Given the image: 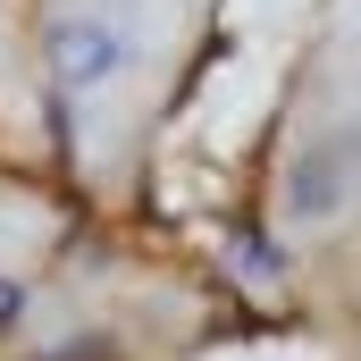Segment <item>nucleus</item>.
<instances>
[{"label":"nucleus","instance_id":"nucleus-2","mask_svg":"<svg viewBox=\"0 0 361 361\" xmlns=\"http://www.w3.org/2000/svg\"><path fill=\"white\" fill-rule=\"evenodd\" d=\"M353 185H361V126H336L328 143H311V152L286 160L277 210H286V227H336L353 210Z\"/></svg>","mask_w":361,"mask_h":361},{"label":"nucleus","instance_id":"nucleus-6","mask_svg":"<svg viewBox=\"0 0 361 361\" xmlns=\"http://www.w3.org/2000/svg\"><path fill=\"white\" fill-rule=\"evenodd\" d=\"M345 25H353V34H361V0H345Z\"/></svg>","mask_w":361,"mask_h":361},{"label":"nucleus","instance_id":"nucleus-1","mask_svg":"<svg viewBox=\"0 0 361 361\" xmlns=\"http://www.w3.org/2000/svg\"><path fill=\"white\" fill-rule=\"evenodd\" d=\"M42 51H51V76L68 85V101H101V92L126 76L135 34H126L109 8H59L51 34H42Z\"/></svg>","mask_w":361,"mask_h":361},{"label":"nucleus","instance_id":"nucleus-3","mask_svg":"<svg viewBox=\"0 0 361 361\" xmlns=\"http://www.w3.org/2000/svg\"><path fill=\"white\" fill-rule=\"evenodd\" d=\"M219 101L202 109V135L219 143V152H235L244 135H252V118H261V101H269V59H235L227 76H219Z\"/></svg>","mask_w":361,"mask_h":361},{"label":"nucleus","instance_id":"nucleus-4","mask_svg":"<svg viewBox=\"0 0 361 361\" xmlns=\"http://www.w3.org/2000/svg\"><path fill=\"white\" fill-rule=\"evenodd\" d=\"M17 319H25V286H17V277H0V328H17Z\"/></svg>","mask_w":361,"mask_h":361},{"label":"nucleus","instance_id":"nucleus-5","mask_svg":"<svg viewBox=\"0 0 361 361\" xmlns=\"http://www.w3.org/2000/svg\"><path fill=\"white\" fill-rule=\"evenodd\" d=\"M269 361H319V353H311V345H294V353H269Z\"/></svg>","mask_w":361,"mask_h":361}]
</instances>
